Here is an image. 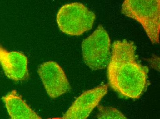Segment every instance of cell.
I'll use <instances>...</instances> for the list:
<instances>
[{
    "mask_svg": "<svg viewBox=\"0 0 160 119\" xmlns=\"http://www.w3.org/2000/svg\"><path fill=\"white\" fill-rule=\"evenodd\" d=\"M11 119H39L42 118L31 109L15 90L2 98Z\"/></svg>",
    "mask_w": 160,
    "mask_h": 119,
    "instance_id": "obj_8",
    "label": "cell"
},
{
    "mask_svg": "<svg viewBox=\"0 0 160 119\" xmlns=\"http://www.w3.org/2000/svg\"><path fill=\"white\" fill-rule=\"evenodd\" d=\"M82 51L86 64L93 70L108 66L111 58V40L106 30L99 25L82 43Z\"/></svg>",
    "mask_w": 160,
    "mask_h": 119,
    "instance_id": "obj_4",
    "label": "cell"
},
{
    "mask_svg": "<svg viewBox=\"0 0 160 119\" xmlns=\"http://www.w3.org/2000/svg\"><path fill=\"white\" fill-rule=\"evenodd\" d=\"M0 65L6 76L13 81L22 82L29 77L27 57L21 52L8 51L1 44Z\"/></svg>",
    "mask_w": 160,
    "mask_h": 119,
    "instance_id": "obj_7",
    "label": "cell"
},
{
    "mask_svg": "<svg viewBox=\"0 0 160 119\" xmlns=\"http://www.w3.org/2000/svg\"><path fill=\"white\" fill-rule=\"evenodd\" d=\"M98 112L97 118L100 119H127V118L116 108L98 105Z\"/></svg>",
    "mask_w": 160,
    "mask_h": 119,
    "instance_id": "obj_9",
    "label": "cell"
},
{
    "mask_svg": "<svg viewBox=\"0 0 160 119\" xmlns=\"http://www.w3.org/2000/svg\"><path fill=\"white\" fill-rule=\"evenodd\" d=\"M96 18L95 13L79 2L64 5L57 15L60 30L71 36H80L92 28Z\"/></svg>",
    "mask_w": 160,
    "mask_h": 119,
    "instance_id": "obj_3",
    "label": "cell"
},
{
    "mask_svg": "<svg viewBox=\"0 0 160 119\" xmlns=\"http://www.w3.org/2000/svg\"><path fill=\"white\" fill-rule=\"evenodd\" d=\"M108 85H102L83 93L72 103L62 119L87 118L108 92Z\"/></svg>",
    "mask_w": 160,
    "mask_h": 119,
    "instance_id": "obj_6",
    "label": "cell"
},
{
    "mask_svg": "<svg viewBox=\"0 0 160 119\" xmlns=\"http://www.w3.org/2000/svg\"><path fill=\"white\" fill-rule=\"evenodd\" d=\"M47 93L52 98H56L66 93L71 89L63 69L54 62L42 64L38 69Z\"/></svg>",
    "mask_w": 160,
    "mask_h": 119,
    "instance_id": "obj_5",
    "label": "cell"
},
{
    "mask_svg": "<svg viewBox=\"0 0 160 119\" xmlns=\"http://www.w3.org/2000/svg\"><path fill=\"white\" fill-rule=\"evenodd\" d=\"M136 49L132 41H114L108 65L109 85L113 90L126 98L138 99L147 87L149 69L138 62Z\"/></svg>",
    "mask_w": 160,
    "mask_h": 119,
    "instance_id": "obj_1",
    "label": "cell"
},
{
    "mask_svg": "<svg viewBox=\"0 0 160 119\" xmlns=\"http://www.w3.org/2000/svg\"><path fill=\"white\" fill-rule=\"evenodd\" d=\"M121 12L142 25L153 44L159 43L160 0H124Z\"/></svg>",
    "mask_w": 160,
    "mask_h": 119,
    "instance_id": "obj_2",
    "label": "cell"
}]
</instances>
